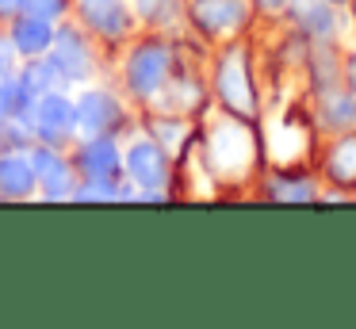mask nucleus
I'll list each match as a JSON object with an SVG mask.
<instances>
[{"instance_id": "f257e3e1", "label": "nucleus", "mask_w": 356, "mask_h": 329, "mask_svg": "<svg viewBox=\"0 0 356 329\" xmlns=\"http://www.w3.org/2000/svg\"><path fill=\"white\" fill-rule=\"evenodd\" d=\"M211 150H215V161L222 172H241L253 161V138L245 134L241 122H222L215 130V145Z\"/></svg>"}, {"instance_id": "f03ea898", "label": "nucleus", "mask_w": 356, "mask_h": 329, "mask_svg": "<svg viewBox=\"0 0 356 329\" xmlns=\"http://www.w3.org/2000/svg\"><path fill=\"white\" fill-rule=\"evenodd\" d=\"M218 88H222L226 104H230L234 111H249V107H253V96H249V77H245V65H241L238 54L222 61V73H218Z\"/></svg>"}, {"instance_id": "7ed1b4c3", "label": "nucleus", "mask_w": 356, "mask_h": 329, "mask_svg": "<svg viewBox=\"0 0 356 329\" xmlns=\"http://www.w3.org/2000/svg\"><path fill=\"white\" fill-rule=\"evenodd\" d=\"M195 15H200L211 31H226V27L245 23V4H241V0H200V4H195Z\"/></svg>"}, {"instance_id": "20e7f679", "label": "nucleus", "mask_w": 356, "mask_h": 329, "mask_svg": "<svg viewBox=\"0 0 356 329\" xmlns=\"http://www.w3.org/2000/svg\"><path fill=\"white\" fill-rule=\"evenodd\" d=\"M268 145H272V157H276L280 165H287V161H295L302 153L307 138H302V130L291 127V122H276L272 134H268Z\"/></svg>"}, {"instance_id": "39448f33", "label": "nucleus", "mask_w": 356, "mask_h": 329, "mask_svg": "<svg viewBox=\"0 0 356 329\" xmlns=\"http://www.w3.org/2000/svg\"><path fill=\"white\" fill-rule=\"evenodd\" d=\"M287 4L299 12V19L307 23V31H314V35H333V15L322 0H287Z\"/></svg>"}, {"instance_id": "423d86ee", "label": "nucleus", "mask_w": 356, "mask_h": 329, "mask_svg": "<svg viewBox=\"0 0 356 329\" xmlns=\"http://www.w3.org/2000/svg\"><path fill=\"white\" fill-rule=\"evenodd\" d=\"M330 168H333L337 180H356V138H348V142H341L337 150H333Z\"/></svg>"}, {"instance_id": "0eeeda50", "label": "nucleus", "mask_w": 356, "mask_h": 329, "mask_svg": "<svg viewBox=\"0 0 356 329\" xmlns=\"http://www.w3.org/2000/svg\"><path fill=\"white\" fill-rule=\"evenodd\" d=\"M325 119L333 127H353L356 122V99L353 96H325Z\"/></svg>"}, {"instance_id": "6e6552de", "label": "nucleus", "mask_w": 356, "mask_h": 329, "mask_svg": "<svg viewBox=\"0 0 356 329\" xmlns=\"http://www.w3.org/2000/svg\"><path fill=\"white\" fill-rule=\"evenodd\" d=\"M134 172H138L142 180H157V176H161V157H157L149 145H138V150H134Z\"/></svg>"}, {"instance_id": "1a4fd4ad", "label": "nucleus", "mask_w": 356, "mask_h": 329, "mask_svg": "<svg viewBox=\"0 0 356 329\" xmlns=\"http://www.w3.org/2000/svg\"><path fill=\"white\" fill-rule=\"evenodd\" d=\"M161 69H165V58L157 50H149V58L134 69V73H142V88H154V84L161 81Z\"/></svg>"}, {"instance_id": "9d476101", "label": "nucleus", "mask_w": 356, "mask_h": 329, "mask_svg": "<svg viewBox=\"0 0 356 329\" xmlns=\"http://www.w3.org/2000/svg\"><path fill=\"white\" fill-rule=\"evenodd\" d=\"M276 195L280 199H310V195H314V188H310V184H280Z\"/></svg>"}, {"instance_id": "9b49d317", "label": "nucleus", "mask_w": 356, "mask_h": 329, "mask_svg": "<svg viewBox=\"0 0 356 329\" xmlns=\"http://www.w3.org/2000/svg\"><path fill=\"white\" fill-rule=\"evenodd\" d=\"M348 81H353V88H356V58L348 61Z\"/></svg>"}, {"instance_id": "f8f14e48", "label": "nucleus", "mask_w": 356, "mask_h": 329, "mask_svg": "<svg viewBox=\"0 0 356 329\" xmlns=\"http://www.w3.org/2000/svg\"><path fill=\"white\" fill-rule=\"evenodd\" d=\"M261 4H264V8H284L287 0H261Z\"/></svg>"}]
</instances>
